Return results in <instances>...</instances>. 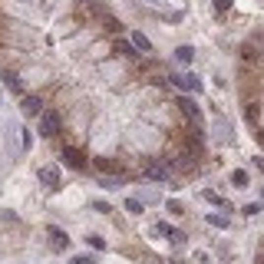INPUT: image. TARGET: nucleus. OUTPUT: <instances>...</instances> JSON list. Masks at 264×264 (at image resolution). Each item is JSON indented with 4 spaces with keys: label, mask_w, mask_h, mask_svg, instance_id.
I'll list each match as a JSON object with an SVG mask.
<instances>
[{
    "label": "nucleus",
    "mask_w": 264,
    "mask_h": 264,
    "mask_svg": "<svg viewBox=\"0 0 264 264\" xmlns=\"http://www.w3.org/2000/svg\"><path fill=\"white\" fill-rule=\"evenodd\" d=\"M178 109H182V116H185V119L192 122V126H195V129L201 126V122H205V116H201V109H198V102H195V99H185V96H182Z\"/></svg>",
    "instance_id": "1"
},
{
    "label": "nucleus",
    "mask_w": 264,
    "mask_h": 264,
    "mask_svg": "<svg viewBox=\"0 0 264 264\" xmlns=\"http://www.w3.org/2000/svg\"><path fill=\"white\" fill-rule=\"evenodd\" d=\"M60 132V116L56 112H40V135H56Z\"/></svg>",
    "instance_id": "2"
},
{
    "label": "nucleus",
    "mask_w": 264,
    "mask_h": 264,
    "mask_svg": "<svg viewBox=\"0 0 264 264\" xmlns=\"http://www.w3.org/2000/svg\"><path fill=\"white\" fill-rule=\"evenodd\" d=\"M63 162L79 172V168H86V155L79 152V149H73V145H66V149H63Z\"/></svg>",
    "instance_id": "3"
},
{
    "label": "nucleus",
    "mask_w": 264,
    "mask_h": 264,
    "mask_svg": "<svg viewBox=\"0 0 264 264\" xmlns=\"http://www.w3.org/2000/svg\"><path fill=\"white\" fill-rule=\"evenodd\" d=\"M172 83H175L178 89H188V93H198V89H201V79H198L195 73H182V76H172Z\"/></svg>",
    "instance_id": "4"
},
{
    "label": "nucleus",
    "mask_w": 264,
    "mask_h": 264,
    "mask_svg": "<svg viewBox=\"0 0 264 264\" xmlns=\"http://www.w3.org/2000/svg\"><path fill=\"white\" fill-rule=\"evenodd\" d=\"M20 112H23V116H40V112H43L40 96H23L20 99Z\"/></svg>",
    "instance_id": "5"
},
{
    "label": "nucleus",
    "mask_w": 264,
    "mask_h": 264,
    "mask_svg": "<svg viewBox=\"0 0 264 264\" xmlns=\"http://www.w3.org/2000/svg\"><path fill=\"white\" fill-rule=\"evenodd\" d=\"M112 53L122 56V60H135V56H139V50L132 46V40H116V43H112Z\"/></svg>",
    "instance_id": "6"
},
{
    "label": "nucleus",
    "mask_w": 264,
    "mask_h": 264,
    "mask_svg": "<svg viewBox=\"0 0 264 264\" xmlns=\"http://www.w3.org/2000/svg\"><path fill=\"white\" fill-rule=\"evenodd\" d=\"M50 248L53 251H66L69 248V238H66L63 228H50Z\"/></svg>",
    "instance_id": "7"
},
{
    "label": "nucleus",
    "mask_w": 264,
    "mask_h": 264,
    "mask_svg": "<svg viewBox=\"0 0 264 264\" xmlns=\"http://www.w3.org/2000/svg\"><path fill=\"white\" fill-rule=\"evenodd\" d=\"M40 182H43L46 188H60V168H53V165L40 168Z\"/></svg>",
    "instance_id": "8"
},
{
    "label": "nucleus",
    "mask_w": 264,
    "mask_h": 264,
    "mask_svg": "<svg viewBox=\"0 0 264 264\" xmlns=\"http://www.w3.org/2000/svg\"><path fill=\"white\" fill-rule=\"evenodd\" d=\"M145 175L152 178V182H168V175H172V172H168L165 165H149V168H145Z\"/></svg>",
    "instance_id": "9"
},
{
    "label": "nucleus",
    "mask_w": 264,
    "mask_h": 264,
    "mask_svg": "<svg viewBox=\"0 0 264 264\" xmlns=\"http://www.w3.org/2000/svg\"><path fill=\"white\" fill-rule=\"evenodd\" d=\"M132 46H135V50H142V53H149V50H152L149 36H145V33H139V30H132Z\"/></svg>",
    "instance_id": "10"
},
{
    "label": "nucleus",
    "mask_w": 264,
    "mask_h": 264,
    "mask_svg": "<svg viewBox=\"0 0 264 264\" xmlns=\"http://www.w3.org/2000/svg\"><path fill=\"white\" fill-rule=\"evenodd\" d=\"M122 185H126V178H122V175H116V172H112V175H102V188L116 192V188H122Z\"/></svg>",
    "instance_id": "11"
},
{
    "label": "nucleus",
    "mask_w": 264,
    "mask_h": 264,
    "mask_svg": "<svg viewBox=\"0 0 264 264\" xmlns=\"http://www.w3.org/2000/svg\"><path fill=\"white\" fill-rule=\"evenodd\" d=\"M175 60H178V63H192V60H195V50H192V46H178V50H175Z\"/></svg>",
    "instance_id": "12"
},
{
    "label": "nucleus",
    "mask_w": 264,
    "mask_h": 264,
    "mask_svg": "<svg viewBox=\"0 0 264 264\" xmlns=\"http://www.w3.org/2000/svg\"><path fill=\"white\" fill-rule=\"evenodd\" d=\"M3 83H7V89H13V93H20V76H17L13 69H7V73H3Z\"/></svg>",
    "instance_id": "13"
},
{
    "label": "nucleus",
    "mask_w": 264,
    "mask_h": 264,
    "mask_svg": "<svg viewBox=\"0 0 264 264\" xmlns=\"http://www.w3.org/2000/svg\"><path fill=\"white\" fill-rule=\"evenodd\" d=\"M96 168L102 175H112V172H116V162H112V159H96Z\"/></svg>",
    "instance_id": "14"
},
{
    "label": "nucleus",
    "mask_w": 264,
    "mask_h": 264,
    "mask_svg": "<svg viewBox=\"0 0 264 264\" xmlns=\"http://www.w3.org/2000/svg\"><path fill=\"white\" fill-rule=\"evenodd\" d=\"M231 182H234L238 188H244V185H248V172H241V168H238V172H231Z\"/></svg>",
    "instance_id": "15"
},
{
    "label": "nucleus",
    "mask_w": 264,
    "mask_h": 264,
    "mask_svg": "<svg viewBox=\"0 0 264 264\" xmlns=\"http://www.w3.org/2000/svg\"><path fill=\"white\" fill-rule=\"evenodd\" d=\"M208 225H215V228H228V218H225V215H208Z\"/></svg>",
    "instance_id": "16"
},
{
    "label": "nucleus",
    "mask_w": 264,
    "mask_h": 264,
    "mask_svg": "<svg viewBox=\"0 0 264 264\" xmlns=\"http://www.w3.org/2000/svg\"><path fill=\"white\" fill-rule=\"evenodd\" d=\"M126 211H132V215H142V201L129 198V201H126Z\"/></svg>",
    "instance_id": "17"
},
{
    "label": "nucleus",
    "mask_w": 264,
    "mask_h": 264,
    "mask_svg": "<svg viewBox=\"0 0 264 264\" xmlns=\"http://www.w3.org/2000/svg\"><path fill=\"white\" fill-rule=\"evenodd\" d=\"M86 241H89V248H96V251H102V248H106V241H102L99 234H89Z\"/></svg>",
    "instance_id": "18"
},
{
    "label": "nucleus",
    "mask_w": 264,
    "mask_h": 264,
    "mask_svg": "<svg viewBox=\"0 0 264 264\" xmlns=\"http://www.w3.org/2000/svg\"><path fill=\"white\" fill-rule=\"evenodd\" d=\"M69 264H96V258H93V254H76Z\"/></svg>",
    "instance_id": "19"
},
{
    "label": "nucleus",
    "mask_w": 264,
    "mask_h": 264,
    "mask_svg": "<svg viewBox=\"0 0 264 264\" xmlns=\"http://www.w3.org/2000/svg\"><path fill=\"white\" fill-rule=\"evenodd\" d=\"M155 234H168V241H172V234H175V231L168 228V225H165V221H159V225H155Z\"/></svg>",
    "instance_id": "20"
},
{
    "label": "nucleus",
    "mask_w": 264,
    "mask_h": 264,
    "mask_svg": "<svg viewBox=\"0 0 264 264\" xmlns=\"http://www.w3.org/2000/svg\"><path fill=\"white\" fill-rule=\"evenodd\" d=\"M20 145H23V149H27V152H30V145H33V135H30V132H27V129H23V135H20Z\"/></svg>",
    "instance_id": "21"
},
{
    "label": "nucleus",
    "mask_w": 264,
    "mask_h": 264,
    "mask_svg": "<svg viewBox=\"0 0 264 264\" xmlns=\"http://www.w3.org/2000/svg\"><path fill=\"white\" fill-rule=\"evenodd\" d=\"M93 208H96V211H102V215H109V211H112L109 205H106V201H96V205H93Z\"/></svg>",
    "instance_id": "22"
},
{
    "label": "nucleus",
    "mask_w": 264,
    "mask_h": 264,
    "mask_svg": "<svg viewBox=\"0 0 264 264\" xmlns=\"http://www.w3.org/2000/svg\"><path fill=\"white\" fill-rule=\"evenodd\" d=\"M215 7L218 10H231V0H215Z\"/></svg>",
    "instance_id": "23"
}]
</instances>
